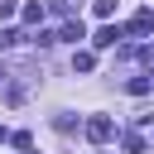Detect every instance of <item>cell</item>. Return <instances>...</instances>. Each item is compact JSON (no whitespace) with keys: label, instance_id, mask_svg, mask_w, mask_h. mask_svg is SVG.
<instances>
[{"label":"cell","instance_id":"cell-1","mask_svg":"<svg viewBox=\"0 0 154 154\" xmlns=\"http://www.w3.org/2000/svg\"><path fill=\"white\" fill-rule=\"evenodd\" d=\"M87 140H91V144H106V140H111V120H106V116H91V120H87Z\"/></svg>","mask_w":154,"mask_h":154},{"label":"cell","instance_id":"cell-2","mask_svg":"<svg viewBox=\"0 0 154 154\" xmlns=\"http://www.w3.org/2000/svg\"><path fill=\"white\" fill-rule=\"evenodd\" d=\"M116 43H120V29H116V24L96 29V48H116Z\"/></svg>","mask_w":154,"mask_h":154},{"label":"cell","instance_id":"cell-3","mask_svg":"<svg viewBox=\"0 0 154 154\" xmlns=\"http://www.w3.org/2000/svg\"><path fill=\"white\" fill-rule=\"evenodd\" d=\"M149 29H154V14H149V10H140V14L130 19V34H149Z\"/></svg>","mask_w":154,"mask_h":154},{"label":"cell","instance_id":"cell-4","mask_svg":"<svg viewBox=\"0 0 154 154\" xmlns=\"http://www.w3.org/2000/svg\"><path fill=\"white\" fill-rule=\"evenodd\" d=\"M58 38H67V43H77V38H82V19H67V24L58 29Z\"/></svg>","mask_w":154,"mask_h":154},{"label":"cell","instance_id":"cell-5","mask_svg":"<svg viewBox=\"0 0 154 154\" xmlns=\"http://www.w3.org/2000/svg\"><path fill=\"white\" fill-rule=\"evenodd\" d=\"M14 43H24V34L19 29H0V48H14Z\"/></svg>","mask_w":154,"mask_h":154},{"label":"cell","instance_id":"cell-6","mask_svg":"<svg viewBox=\"0 0 154 154\" xmlns=\"http://www.w3.org/2000/svg\"><path fill=\"white\" fill-rule=\"evenodd\" d=\"M149 87H154V82H149V77H130V87H125V91H130V96H144V91H149Z\"/></svg>","mask_w":154,"mask_h":154},{"label":"cell","instance_id":"cell-7","mask_svg":"<svg viewBox=\"0 0 154 154\" xmlns=\"http://www.w3.org/2000/svg\"><path fill=\"white\" fill-rule=\"evenodd\" d=\"M72 67H77V72H91V67H96V58H91V53H77V58H72Z\"/></svg>","mask_w":154,"mask_h":154},{"label":"cell","instance_id":"cell-8","mask_svg":"<svg viewBox=\"0 0 154 154\" xmlns=\"http://www.w3.org/2000/svg\"><path fill=\"white\" fill-rule=\"evenodd\" d=\"M14 14V0H0V19H10Z\"/></svg>","mask_w":154,"mask_h":154},{"label":"cell","instance_id":"cell-9","mask_svg":"<svg viewBox=\"0 0 154 154\" xmlns=\"http://www.w3.org/2000/svg\"><path fill=\"white\" fill-rule=\"evenodd\" d=\"M116 10V0H96V14H111Z\"/></svg>","mask_w":154,"mask_h":154},{"label":"cell","instance_id":"cell-10","mask_svg":"<svg viewBox=\"0 0 154 154\" xmlns=\"http://www.w3.org/2000/svg\"><path fill=\"white\" fill-rule=\"evenodd\" d=\"M0 140H5V130H0Z\"/></svg>","mask_w":154,"mask_h":154}]
</instances>
